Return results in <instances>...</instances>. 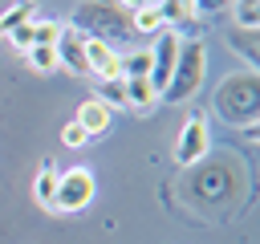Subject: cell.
Masks as SVG:
<instances>
[{
  "label": "cell",
  "mask_w": 260,
  "mask_h": 244,
  "mask_svg": "<svg viewBox=\"0 0 260 244\" xmlns=\"http://www.w3.org/2000/svg\"><path fill=\"white\" fill-rule=\"evenodd\" d=\"M228 41H232V49L248 61V69H256V57H260V37H256V28H240V24H232L228 28Z\"/></svg>",
  "instance_id": "30bf717a"
},
{
  "label": "cell",
  "mask_w": 260,
  "mask_h": 244,
  "mask_svg": "<svg viewBox=\"0 0 260 244\" xmlns=\"http://www.w3.org/2000/svg\"><path fill=\"white\" fill-rule=\"evenodd\" d=\"M69 28H77L85 41H106L114 49H118V41L134 37L130 8H122L118 0H81L69 16Z\"/></svg>",
  "instance_id": "7a4b0ae2"
},
{
  "label": "cell",
  "mask_w": 260,
  "mask_h": 244,
  "mask_svg": "<svg viewBox=\"0 0 260 244\" xmlns=\"http://www.w3.org/2000/svg\"><path fill=\"white\" fill-rule=\"evenodd\" d=\"M8 41H12L20 53H24V49H32V20H28V24H20V28H12V33H8Z\"/></svg>",
  "instance_id": "7402d4cb"
},
{
  "label": "cell",
  "mask_w": 260,
  "mask_h": 244,
  "mask_svg": "<svg viewBox=\"0 0 260 244\" xmlns=\"http://www.w3.org/2000/svg\"><path fill=\"white\" fill-rule=\"evenodd\" d=\"M122 81H126V106H134V110H150V106L158 102L150 77H122Z\"/></svg>",
  "instance_id": "8fae6325"
},
{
  "label": "cell",
  "mask_w": 260,
  "mask_h": 244,
  "mask_svg": "<svg viewBox=\"0 0 260 244\" xmlns=\"http://www.w3.org/2000/svg\"><path fill=\"white\" fill-rule=\"evenodd\" d=\"M61 142H65L69 150H77V146H85V142H89V134H85L77 122H65V126H61Z\"/></svg>",
  "instance_id": "ffe728a7"
},
{
  "label": "cell",
  "mask_w": 260,
  "mask_h": 244,
  "mask_svg": "<svg viewBox=\"0 0 260 244\" xmlns=\"http://www.w3.org/2000/svg\"><path fill=\"white\" fill-rule=\"evenodd\" d=\"M232 24L256 28L260 24V0H232Z\"/></svg>",
  "instance_id": "e0dca14e"
},
{
  "label": "cell",
  "mask_w": 260,
  "mask_h": 244,
  "mask_svg": "<svg viewBox=\"0 0 260 244\" xmlns=\"http://www.w3.org/2000/svg\"><path fill=\"white\" fill-rule=\"evenodd\" d=\"M85 65H89V77H98V81L122 77V53L106 41H85Z\"/></svg>",
  "instance_id": "52a82bcc"
},
{
  "label": "cell",
  "mask_w": 260,
  "mask_h": 244,
  "mask_svg": "<svg viewBox=\"0 0 260 244\" xmlns=\"http://www.w3.org/2000/svg\"><path fill=\"white\" fill-rule=\"evenodd\" d=\"M32 8H37L32 0H16V4L0 16V37H8V33H12V28H20V24H28V20H32Z\"/></svg>",
  "instance_id": "5bb4252c"
},
{
  "label": "cell",
  "mask_w": 260,
  "mask_h": 244,
  "mask_svg": "<svg viewBox=\"0 0 260 244\" xmlns=\"http://www.w3.org/2000/svg\"><path fill=\"white\" fill-rule=\"evenodd\" d=\"M118 4L130 8V12H134V8H162V0H118Z\"/></svg>",
  "instance_id": "603a6c76"
},
{
  "label": "cell",
  "mask_w": 260,
  "mask_h": 244,
  "mask_svg": "<svg viewBox=\"0 0 260 244\" xmlns=\"http://www.w3.org/2000/svg\"><path fill=\"white\" fill-rule=\"evenodd\" d=\"M89 138H98V134H106L110 130V106H102L98 98H85L81 106H77V118H73Z\"/></svg>",
  "instance_id": "9c48e42d"
},
{
  "label": "cell",
  "mask_w": 260,
  "mask_h": 244,
  "mask_svg": "<svg viewBox=\"0 0 260 244\" xmlns=\"http://www.w3.org/2000/svg\"><path fill=\"white\" fill-rule=\"evenodd\" d=\"M53 191H57V167H53V163H41V171H37V179H32V195H37V203L53 207Z\"/></svg>",
  "instance_id": "4fadbf2b"
},
{
  "label": "cell",
  "mask_w": 260,
  "mask_h": 244,
  "mask_svg": "<svg viewBox=\"0 0 260 244\" xmlns=\"http://www.w3.org/2000/svg\"><path fill=\"white\" fill-rule=\"evenodd\" d=\"M179 41H183V33L162 28V33L154 37V45H150V85H154V94H162V89H167V81H171V73H175Z\"/></svg>",
  "instance_id": "8992f818"
},
{
  "label": "cell",
  "mask_w": 260,
  "mask_h": 244,
  "mask_svg": "<svg viewBox=\"0 0 260 244\" xmlns=\"http://www.w3.org/2000/svg\"><path fill=\"white\" fill-rule=\"evenodd\" d=\"M102 106H126V81L122 77H106V81H98V94H93Z\"/></svg>",
  "instance_id": "2e32d148"
},
{
  "label": "cell",
  "mask_w": 260,
  "mask_h": 244,
  "mask_svg": "<svg viewBox=\"0 0 260 244\" xmlns=\"http://www.w3.org/2000/svg\"><path fill=\"white\" fill-rule=\"evenodd\" d=\"M122 77H150V49H138L122 57Z\"/></svg>",
  "instance_id": "ac0fdd59"
},
{
  "label": "cell",
  "mask_w": 260,
  "mask_h": 244,
  "mask_svg": "<svg viewBox=\"0 0 260 244\" xmlns=\"http://www.w3.org/2000/svg\"><path fill=\"white\" fill-rule=\"evenodd\" d=\"M211 110H215L219 122L256 134V118H260V73L256 69L228 73L215 85V94H211Z\"/></svg>",
  "instance_id": "6da1fadb"
},
{
  "label": "cell",
  "mask_w": 260,
  "mask_h": 244,
  "mask_svg": "<svg viewBox=\"0 0 260 244\" xmlns=\"http://www.w3.org/2000/svg\"><path fill=\"white\" fill-rule=\"evenodd\" d=\"M93 171L89 167H69V171H57V191H53V211H81L93 203Z\"/></svg>",
  "instance_id": "277c9868"
},
{
  "label": "cell",
  "mask_w": 260,
  "mask_h": 244,
  "mask_svg": "<svg viewBox=\"0 0 260 244\" xmlns=\"http://www.w3.org/2000/svg\"><path fill=\"white\" fill-rule=\"evenodd\" d=\"M207 150H211L207 118H203V114H191V118L179 126V138H175V163H179V167H195Z\"/></svg>",
  "instance_id": "5b68a950"
},
{
  "label": "cell",
  "mask_w": 260,
  "mask_h": 244,
  "mask_svg": "<svg viewBox=\"0 0 260 244\" xmlns=\"http://www.w3.org/2000/svg\"><path fill=\"white\" fill-rule=\"evenodd\" d=\"M203 73H207V49L199 37H183L179 41V57H175V73L167 81V89L158 94L162 102L179 106V102H191L203 85Z\"/></svg>",
  "instance_id": "3957f363"
},
{
  "label": "cell",
  "mask_w": 260,
  "mask_h": 244,
  "mask_svg": "<svg viewBox=\"0 0 260 244\" xmlns=\"http://www.w3.org/2000/svg\"><path fill=\"white\" fill-rule=\"evenodd\" d=\"M195 16H219V12H232V0H191Z\"/></svg>",
  "instance_id": "44dd1931"
},
{
  "label": "cell",
  "mask_w": 260,
  "mask_h": 244,
  "mask_svg": "<svg viewBox=\"0 0 260 244\" xmlns=\"http://www.w3.org/2000/svg\"><path fill=\"white\" fill-rule=\"evenodd\" d=\"M130 28H134L138 37H158V33L167 28V20H162L158 8H134V12H130Z\"/></svg>",
  "instance_id": "7c38bea8"
},
{
  "label": "cell",
  "mask_w": 260,
  "mask_h": 244,
  "mask_svg": "<svg viewBox=\"0 0 260 244\" xmlns=\"http://www.w3.org/2000/svg\"><path fill=\"white\" fill-rule=\"evenodd\" d=\"M24 61H28L37 73H53V69H61V65H57V49H53V45H32V49H24Z\"/></svg>",
  "instance_id": "9a60e30c"
},
{
  "label": "cell",
  "mask_w": 260,
  "mask_h": 244,
  "mask_svg": "<svg viewBox=\"0 0 260 244\" xmlns=\"http://www.w3.org/2000/svg\"><path fill=\"white\" fill-rule=\"evenodd\" d=\"M57 65H65L69 73H81V77H89V65H85V37L77 33V28H61V37H57Z\"/></svg>",
  "instance_id": "ba28073f"
},
{
  "label": "cell",
  "mask_w": 260,
  "mask_h": 244,
  "mask_svg": "<svg viewBox=\"0 0 260 244\" xmlns=\"http://www.w3.org/2000/svg\"><path fill=\"white\" fill-rule=\"evenodd\" d=\"M61 24L57 20H32V45H57Z\"/></svg>",
  "instance_id": "d6986e66"
}]
</instances>
